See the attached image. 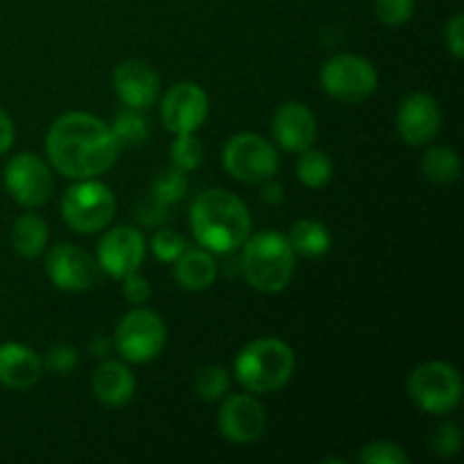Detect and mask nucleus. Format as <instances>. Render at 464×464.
Instances as JSON below:
<instances>
[{"mask_svg":"<svg viewBox=\"0 0 464 464\" xmlns=\"http://www.w3.org/2000/svg\"><path fill=\"white\" fill-rule=\"evenodd\" d=\"M118 143L109 125L93 113L68 111L50 125L45 152L59 175L68 179H91L116 163Z\"/></svg>","mask_w":464,"mask_h":464,"instance_id":"obj_1","label":"nucleus"},{"mask_svg":"<svg viewBox=\"0 0 464 464\" xmlns=\"http://www.w3.org/2000/svg\"><path fill=\"white\" fill-rule=\"evenodd\" d=\"M195 240L211 254H234L252 234V216L243 199L225 188L202 190L190 204Z\"/></svg>","mask_w":464,"mask_h":464,"instance_id":"obj_2","label":"nucleus"},{"mask_svg":"<svg viewBox=\"0 0 464 464\" xmlns=\"http://www.w3.org/2000/svg\"><path fill=\"white\" fill-rule=\"evenodd\" d=\"M295 254L288 236L279 231H261L249 236L240 254V272L254 290L266 295L281 293L295 275Z\"/></svg>","mask_w":464,"mask_h":464,"instance_id":"obj_3","label":"nucleus"},{"mask_svg":"<svg viewBox=\"0 0 464 464\" xmlns=\"http://www.w3.org/2000/svg\"><path fill=\"white\" fill-rule=\"evenodd\" d=\"M295 372V352L279 338H256L245 344L234 362L238 383L252 394H272L288 385Z\"/></svg>","mask_w":464,"mask_h":464,"instance_id":"obj_4","label":"nucleus"},{"mask_svg":"<svg viewBox=\"0 0 464 464\" xmlns=\"http://www.w3.org/2000/svg\"><path fill=\"white\" fill-rule=\"evenodd\" d=\"M406 390L420 411L429 415H447L460 406L464 385L456 367L444 361H429L412 370Z\"/></svg>","mask_w":464,"mask_h":464,"instance_id":"obj_5","label":"nucleus"},{"mask_svg":"<svg viewBox=\"0 0 464 464\" xmlns=\"http://www.w3.org/2000/svg\"><path fill=\"white\" fill-rule=\"evenodd\" d=\"M116 216L111 188L95 177L77 179L62 198V218L77 234H98Z\"/></svg>","mask_w":464,"mask_h":464,"instance_id":"obj_6","label":"nucleus"},{"mask_svg":"<svg viewBox=\"0 0 464 464\" xmlns=\"http://www.w3.org/2000/svg\"><path fill=\"white\" fill-rule=\"evenodd\" d=\"M166 338L168 331L161 315L157 311H150V308L136 306L116 326L113 349L127 362L145 365V362H152L154 358L161 356Z\"/></svg>","mask_w":464,"mask_h":464,"instance_id":"obj_7","label":"nucleus"},{"mask_svg":"<svg viewBox=\"0 0 464 464\" xmlns=\"http://www.w3.org/2000/svg\"><path fill=\"white\" fill-rule=\"evenodd\" d=\"M222 166L243 184H263L279 172V154L263 136L240 131L222 148Z\"/></svg>","mask_w":464,"mask_h":464,"instance_id":"obj_8","label":"nucleus"},{"mask_svg":"<svg viewBox=\"0 0 464 464\" xmlns=\"http://www.w3.org/2000/svg\"><path fill=\"white\" fill-rule=\"evenodd\" d=\"M320 82L326 93L343 104H361L374 95L379 72L374 63L358 54H335L322 66Z\"/></svg>","mask_w":464,"mask_h":464,"instance_id":"obj_9","label":"nucleus"},{"mask_svg":"<svg viewBox=\"0 0 464 464\" xmlns=\"http://www.w3.org/2000/svg\"><path fill=\"white\" fill-rule=\"evenodd\" d=\"M5 186L21 207L36 208L48 202L54 181L44 159L30 152H21L9 159L5 166Z\"/></svg>","mask_w":464,"mask_h":464,"instance_id":"obj_10","label":"nucleus"},{"mask_svg":"<svg viewBox=\"0 0 464 464\" xmlns=\"http://www.w3.org/2000/svg\"><path fill=\"white\" fill-rule=\"evenodd\" d=\"M45 275L54 288L63 293H84L98 281V261L82 247L62 243L53 247L45 258Z\"/></svg>","mask_w":464,"mask_h":464,"instance_id":"obj_11","label":"nucleus"},{"mask_svg":"<svg viewBox=\"0 0 464 464\" xmlns=\"http://www.w3.org/2000/svg\"><path fill=\"white\" fill-rule=\"evenodd\" d=\"M208 95L195 82L170 86L161 100V121L170 134H195L207 122Z\"/></svg>","mask_w":464,"mask_h":464,"instance_id":"obj_12","label":"nucleus"},{"mask_svg":"<svg viewBox=\"0 0 464 464\" xmlns=\"http://www.w3.org/2000/svg\"><path fill=\"white\" fill-rule=\"evenodd\" d=\"M145 258V238L134 227H113L100 238L95 261L111 279L122 281L131 272H139Z\"/></svg>","mask_w":464,"mask_h":464,"instance_id":"obj_13","label":"nucleus"},{"mask_svg":"<svg viewBox=\"0 0 464 464\" xmlns=\"http://www.w3.org/2000/svg\"><path fill=\"white\" fill-rule=\"evenodd\" d=\"M440 127H442V109L433 95L417 91L401 100L397 111V131L403 143L412 148L429 145L438 136Z\"/></svg>","mask_w":464,"mask_h":464,"instance_id":"obj_14","label":"nucleus"},{"mask_svg":"<svg viewBox=\"0 0 464 464\" xmlns=\"http://www.w3.org/2000/svg\"><path fill=\"white\" fill-rule=\"evenodd\" d=\"M222 438L234 444H252L266 433V411L252 394H231L218 412Z\"/></svg>","mask_w":464,"mask_h":464,"instance_id":"obj_15","label":"nucleus"},{"mask_svg":"<svg viewBox=\"0 0 464 464\" xmlns=\"http://www.w3.org/2000/svg\"><path fill=\"white\" fill-rule=\"evenodd\" d=\"M113 91L130 109H148L157 102L161 80L148 62L127 59L113 71Z\"/></svg>","mask_w":464,"mask_h":464,"instance_id":"obj_16","label":"nucleus"},{"mask_svg":"<svg viewBox=\"0 0 464 464\" xmlns=\"http://www.w3.org/2000/svg\"><path fill=\"white\" fill-rule=\"evenodd\" d=\"M272 136L285 152L302 154L313 148L317 136V122L311 109L302 102H285L272 118Z\"/></svg>","mask_w":464,"mask_h":464,"instance_id":"obj_17","label":"nucleus"},{"mask_svg":"<svg viewBox=\"0 0 464 464\" xmlns=\"http://www.w3.org/2000/svg\"><path fill=\"white\" fill-rule=\"evenodd\" d=\"M44 374V361L34 349L21 343L0 344V385L9 390H30Z\"/></svg>","mask_w":464,"mask_h":464,"instance_id":"obj_18","label":"nucleus"},{"mask_svg":"<svg viewBox=\"0 0 464 464\" xmlns=\"http://www.w3.org/2000/svg\"><path fill=\"white\" fill-rule=\"evenodd\" d=\"M93 397L107 408H122L136 392V379L130 367L121 361H102L91 379Z\"/></svg>","mask_w":464,"mask_h":464,"instance_id":"obj_19","label":"nucleus"},{"mask_svg":"<svg viewBox=\"0 0 464 464\" xmlns=\"http://www.w3.org/2000/svg\"><path fill=\"white\" fill-rule=\"evenodd\" d=\"M218 263L207 249H186L175 261V281L188 293H199L216 284Z\"/></svg>","mask_w":464,"mask_h":464,"instance_id":"obj_20","label":"nucleus"},{"mask_svg":"<svg viewBox=\"0 0 464 464\" xmlns=\"http://www.w3.org/2000/svg\"><path fill=\"white\" fill-rule=\"evenodd\" d=\"M290 245H293L295 254L304 258H320L329 254L331 243V231L326 229L324 222L313 220V218H302L290 227L288 234Z\"/></svg>","mask_w":464,"mask_h":464,"instance_id":"obj_21","label":"nucleus"},{"mask_svg":"<svg viewBox=\"0 0 464 464\" xmlns=\"http://www.w3.org/2000/svg\"><path fill=\"white\" fill-rule=\"evenodd\" d=\"M48 225H45L44 218L32 211L23 213L12 227V247L21 256L36 258L39 254H44L45 245H48Z\"/></svg>","mask_w":464,"mask_h":464,"instance_id":"obj_22","label":"nucleus"},{"mask_svg":"<svg viewBox=\"0 0 464 464\" xmlns=\"http://www.w3.org/2000/svg\"><path fill=\"white\" fill-rule=\"evenodd\" d=\"M421 172L430 184H456L462 172L460 157L456 150L447 148V145H435V148H429V152L421 159Z\"/></svg>","mask_w":464,"mask_h":464,"instance_id":"obj_23","label":"nucleus"},{"mask_svg":"<svg viewBox=\"0 0 464 464\" xmlns=\"http://www.w3.org/2000/svg\"><path fill=\"white\" fill-rule=\"evenodd\" d=\"M113 139H116L118 148H139L148 140L150 136V122L145 118L143 109H130L116 113L113 122L109 125Z\"/></svg>","mask_w":464,"mask_h":464,"instance_id":"obj_24","label":"nucleus"},{"mask_svg":"<svg viewBox=\"0 0 464 464\" xmlns=\"http://www.w3.org/2000/svg\"><path fill=\"white\" fill-rule=\"evenodd\" d=\"M297 177L306 188H324L334 177V161L324 150H304L297 161Z\"/></svg>","mask_w":464,"mask_h":464,"instance_id":"obj_25","label":"nucleus"},{"mask_svg":"<svg viewBox=\"0 0 464 464\" xmlns=\"http://www.w3.org/2000/svg\"><path fill=\"white\" fill-rule=\"evenodd\" d=\"M186 193H188V175L181 168L172 166V163L168 168H163L152 179V186H150V195H154L166 207L181 202L186 198Z\"/></svg>","mask_w":464,"mask_h":464,"instance_id":"obj_26","label":"nucleus"},{"mask_svg":"<svg viewBox=\"0 0 464 464\" xmlns=\"http://www.w3.org/2000/svg\"><path fill=\"white\" fill-rule=\"evenodd\" d=\"M227 388H229V372L222 365H207L195 376V394L207 403L225 397Z\"/></svg>","mask_w":464,"mask_h":464,"instance_id":"obj_27","label":"nucleus"},{"mask_svg":"<svg viewBox=\"0 0 464 464\" xmlns=\"http://www.w3.org/2000/svg\"><path fill=\"white\" fill-rule=\"evenodd\" d=\"M170 143V163L181 170H195L204 161V143L195 134H175Z\"/></svg>","mask_w":464,"mask_h":464,"instance_id":"obj_28","label":"nucleus"},{"mask_svg":"<svg viewBox=\"0 0 464 464\" xmlns=\"http://www.w3.org/2000/svg\"><path fill=\"white\" fill-rule=\"evenodd\" d=\"M429 447L435 456L444 458V460L458 456L462 449L460 426L456 421H442V424L433 426V430L429 435Z\"/></svg>","mask_w":464,"mask_h":464,"instance_id":"obj_29","label":"nucleus"},{"mask_svg":"<svg viewBox=\"0 0 464 464\" xmlns=\"http://www.w3.org/2000/svg\"><path fill=\"white\" fill-rule=\"evenodd\" d=\"M411 458L399 444L388 442V440H376L362 447L358 453V462L362 464H406Z\"/></svg>","mask_w":464,"mask_h":464,"instance_id":"obj_30","label":"nucleus"},{"mask_svg":"<svg viewBox=\"0 0 464 464\" xmlns=\"http://www.w3.org/2000/svg\"><path fill=\"white\" fill-rule=\"evenodd\" d=\"M150 249L161 263H175L188 249V245H186L184 236L177 234V231L161 229L150 240Z\"/></svg>","mask_w":464,"mask_h":464,"instance_id":"obj_31","label":"nucleus"},{"mask_svg":"<svg viewBox=\"0 0 464 464\" xmlns=\"http://www.w3.org/2000/svg\"><path fill=\"white\" fill-rule=\"evenodd\" d=\"M376 18L388 27H401L415 14V0H376Z\"/></svg>","mask_w":464,"mask_h":464,"instance_id":"obj_32","label":"nucleus"},{"mask_svg":"<svg viewBox=\"0 0 464 464\" xmlns=\"http://www.w3.org/2000/svg\"><path fill=\"white\" fill-rule=\"evenodd\" d=\"M77 352L71 344H53L44 358V367L53 376H71L77 370Z\"/></svg>","mask_w":464,"mask_h":464,"instance_id":"obj_33","label":"nucleus"},{"mask_svg":"<svg viewBox=\"0 0 464 464\" xmlns=\"http://www.w3.org/2000/svg\"><path fill=\"white\" fill-rule=\"evenodd\" d=\"M168 218V207L163 202H159L154 195H148L139 202L136 207V220L143 227H159L163 225Z\"/></svg>","mask_w":464,"mask_h":464,"instance_id":"obj_34","label":"nucleus"},{"mask_svg":"<svg viewBox=\"0 0 464 464\" xmlns=\"http://www.w3.org/2000/svg\"><path fill=\"white\" fill-rule=\"evenodd\" d=\"M122 295H125V299L131 306H143L150 299V295H152V288H150V281L143 275L131 272V275L122 279Z\"/></svg>","mask_w":464,"mask_h":464,"instance_id":"obj_35","label":"nucleus"},{"mask_svg":"<svg viewBox=\"0 0 464 464\" xmlns=\"http://www.w3.org/2000/svg\"><path fill=\"white\" fill-rule=\"evenodd\" d=\"M444 39H447L449 53L456 59L464 57V14L458 12L456 16L449 21L447 32H444Z\"/></svg>","mask_w":464,"mask_h":464,"instance_id":"obj_36","label":"nucleus"},{"mask_svg":"<svg viewBox=\"0 0 464 464\" xmlns=\"http://www.w3.org/2000/svg\"><path fill=\"white\" fill-rule=\"evenodd\" d=\"M284 199H285V190L279 181H275V177L263 181L261 184V202L263 204H267V207H279V204H284Z\"/></svg>","mask_w":464,"mask_h":464,"instance_id":"obj_37","label":"nucleus"},{"mask_svg":"<svg viewBox=\"0 0 464 464\" xmlns=\"http://www.w3.org/2000/svg\"><path fill=\"white\" fill-rule=\"evenodd\" d=\"M14 139H16V130H14V122L7 113L0 109V154L9 152L14 145Z\"/></svg>","mask_w":464,"mask_h":464,"instance_id":"obj_38","label":"nucleus"},{"mask_svg":"<svg viewBox=\"0 0 464 464\" xmlns=\"http://www.w3.org/2000/svg\"><path fill=\"white\" fill-rule=\"evenodd\" d=\"M111 352H113V340L111 338H107V335H95V338H91L89 353L93 358L102 361V358H107Z\"/></svg>","mask_w":464,"mask_h":464,"instance_id":"obj_39","label":"nucleus"}]
</instances>
